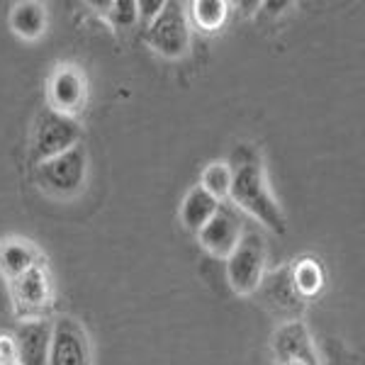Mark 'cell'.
Returning a JSON list of instances; mask_svg holds the SVG:
<instances>
[{
    "label": "cell",
    "instance_id": "obj_10",
    "mask_svg": "<svg viewBox=\"0 0 365 365\" xmlns=\"http://www.w3.org/2000/svg\"><path fill=\"white\" fill-rule=\"evenodd\" d=\"M51 105H54L56 113L71 115L76 110H81V105L86 103V78L76 68L63 66L58 68L51 78Z\"/></svg>",
    "mask_w": 365,
    "mask_h": 365
},
{
    "label": "cell",
    "instance_id": "obj_3",
    "mask_svg": "<svg viewBox=\"0 0 365 365\" xmlns=\"http://www.w3.org/2000/svg\"><path fill=\"white\" fill-rule=\"evenodd\" d=\"M266 268V241L258 232L241 234L239 244L227 256V278L241 295H249L261 285Z\"/></svg>",
    "mask_w": 365,
    "mask_h": 365
},
{
    "label": "cell",
    "instance_id": "obj_1",
    "mask_svg": "<svg viewBox=\"0 0 365 365\" xmlns=\"http://www.w3.org/2000/svg\"><path fill=\"white\" fill-rule=\"evenodd\" d=\"M229 195H232L234 205H239L241 210L253 215L261 225L273 229L275 234H285V217H282V210L270 195L263 166L258 158H244L237 170H232Z\"/></svg>",
    "mask_w": 365,
    "mask_h": 365
},
{
    "label": "cell",
    "instance_id": "obj_17",
    "mask_svg": "<svg viewBox=\"0 0 365 365\" xmlns=\"http://www.w3.org/2000/svg\"><path fill=\"white\" fill-rule=\"evenodd\" d=\"M322 268L314 261H302L295 268V275H292V285H295L299 295H314L322 287Z\"/></svg>",
    "mask_w": 365,
    "mask_h": 365
},
{
    "label": "cell",
    "instance_id": "obj_7",
    "mask_svg": "<svg viewBox=\"0 0 365 365\" xmlns=\"http://www.w3.org/2000/svg\"><path fill=\"white\" fill-rule=\"evenodd\" d=\"M273 351L280 365H319L309 331L302 322H290L278 329L273 339Z\"/></svg>",
    "mask_w": 365,
    "mask_h": 365
},
{
    "label": "cell",
    "instance_id": "obj_9",
    "mask_svg": "<svg viewBox=\"0 0 365 365\" xmlns=\"http://www.w3.org/2000/svg\"><path fill=\"white\" fill-rule=\"evenodd\" d=\"M51 346V324L34 319L20 324L15 334V361L17 365H46Z\"/></svg>",
    "mask_w": 365,
    "mask_h": 365
},
{
    "label": "cell",
    "instance_id": "obj_12",
    "mask_svg": "<svg viewBox=\"0 0 365 365\" xmlns=\"http://www.w3.org/2000/svg\"><path fill=\"white\" fill-rule=\"evenodd\" d=\"M15 299L17 304L27 309L42 307L46 304V297H49V280H46V273L42 268H29L25 275L15 278Z\"/></svg>",
    "mask_w": 365,
    "mask_h": 365
},
{
    "label": "cell",
    "instance_id": "obj_4",
    "mask_svg": "<svg viewBox=\"0 0 365 365\" xmlns=\"http://www.w3.org/2000/svg\"><path fill=\"white\" fill-rule=\"evenodd\" d=\"M81 141V125L76 117L56 113V110H44L37 120V132H34V151L39 161L54 158L63 151L78 146Z\"/></svg>",
    "mask_w": 365,
    "mask_h": 365
},
{
    "label": "cell",
    "instance_id": "obj_2",
    "mask_svg": "<svg viewBox=\"0 0 365 365\" xmlns=\"http://www.w3.org/2000/svg\"><path fill=\"white\" fill-rule=\"evenodd\" d=\"M86 175H88V156L86 149H81V146H73V149L63 151V154H58L54 158H46L37 168L39 185L56 197H71L83 190Z\"/></svg>",
    "mask_w": 365,
    "mask_h": 365
},
{
    "label": "cell",
    "instance_id": "obj_19",
    "mask_svg": "<svg viewBox=\"0 0 365 365\" xmlns=\"http://www.w3.org/2000/svg\"><path fill=\"white\" fill-rule=\"evenodd\" d=\"M163 0H141V3H137V10H139V15L141 17H146V20H151L154 22L158 13L163 10Z\"/></svg>",
    "mask_w": 365,
    "mask_h": 365
},
{
    "label": "cell",
    "instance_id": "obj_18",
    "mask_svg": "<svg viewBox=\"0 0 365 365\" xmlns=\"http://www.w3.org/2000/svg\"><path fill=\"white\" fill-rule=\"evenodd\" d=\"M110 17H113V22L117 27H132L139 17L137 3H134V0H117V3H113Z\"/></svg>",
    "mask_w": 365,
    "mask_h": 365
},
{
    "label": "cell",
    "instance_id": "obj_5",
    "mask_svg": "<svg viewBox=\"0 0 365 365\" xmlns=\"http://www.w3.org/2000/svg\"><path fill=\"white\" fill-rule=\"evenodd\" d=\"M149 42L158 54L178 58L190 46V29L180 3H166L149 27Z\"/></svg>",
    "mask_w": 365,
    "mask_h": 365
},
{
    "label": "cell",
    "instance_id": "obj_20",
    "mask_svg": "<svg viewBox=\"0 0 365 365\" xmlns=\"http://www.w3.org/2000/svg\"><path fill=\"white\" fill-rule=\"evenodd\" d=\"M287 0H280V3H266V8L270 10V13H280V8H287Z\"/></svg>",
    "mask_w": 365,
    "mask_h": 365
},
{
    "label": "cell",
    "instance_id": "obj_15",
    "mask_svg": "<svg viewBox=\"0 0 365 365\" xmlns=\"http://www.w3.org/2000/svg\"><path fill=\"white\" fill-rule=\"evenodd\" d=\"M212 197H225L229 195V187H232V168L227 163H210L202 173V185Z\"/></svg>",
    "mask_w": 365,
    "mask_h": 365
},
{
    "label": "cell",
    "instance_id": "obj_21",
    "mask_svg": "<svg viewBox=\"0 0 365 365\" xmlns=\"http://www.w3.org/2000/svg\"><path fill=\"white\" fill-rule=\"evenodd\" d=\"M0 365H13V363H0Z\"/></svg>",
    "mask_w": 365,
    "mask_h": 365
},
{
    "label": "cell",
    "instance_id": "obj_6",
    "mask_svg": "<svg viewBox=\"0 0 365 365\" xmlns=\"http://www.w3.org/2000/svg\"><path fill=\"white\" fill-rule=\"evenodd\" d=\"M46 365H91L88 336L71 317H63L51 327V346Z\"/></svg>",
    "mask_w": 365,
    "mask_h": 365
},
{
    "label": "cell",
    "instance_id": "obj_11",
    "mask_svg": "<svg viewBox=\"0 0 365 365\" xmlns=\"http://www.w3.org/2000/svg\"><path fill=\"white\" fill-rule=\"evenodd\" d=\"M220 207V200L212 197L205 187H192L190 192L182 200V207H180V220L190 232H200L207 222L212 220V215Z\"/></svg>",
    "mask_w": 365,
    "mask_h": 365
},
{
    "label": "cell",
    "instance_id": "obj_13",
    "mask_svg": "<svg viewBox=\"0 0 365 365\" xmlns=\"http://www.w3.org/2000/svg\"><path fill=\"white\" fill-rule=\"evenodd\" d=\"M10 27L17 37L37 39L46 29V10L42 3H17L10 13Z\"/></svg>",
    "mask_w": 365,
    "mask_h": 365
},
{
    "label": "cell",
    "instance_id": "obj_8",
    "mask_svg": "<svg viewBox=\"0 0 365 365\" xmlns=\"http://www.w3.org/2000/svg\"><path fill=\"white\" fill-rule=\"evenodd\" d=\"M197 237L200 244L210 253H215V256H229L241 239V220L234 215V210L220 205L215 215H212V220L197 232Z\"/></svg>",
    "mask_w": 365,
    "mask_h": 365
},
{
    "label": "cell",
    "instance_id": "obj_16",
    "mask_svg": "<svg viewBox=\"0 0 365 365\" xmlns=\"http://www.w3.org/2000/svg\"><path fill=\"white\" fill-rule=\"evenodd\" d=\"M195 22L205 29H217L227 17V3L225 0H200L192 5Z\"/></svg>",
    "mask_w": 365,
    "mask_h": 365
},
{
    "label": "cell",
    "instance_id": "obj_14",
    "mask_svg": "<svg viewBox=\"0 0 365 365\" xmlns=\"http://www.w3.org/2000/svg\"><path fill=\"white\" fill-rule=\"evenodd\" d=\"M34 266H37L34 263V251L27 244H22V241H8V244H3V249H0V268H3L5 275H10L15 280Z\"/></svg>",
    "mask_w": 365,
    "mask_h": 365
}]
</instances>
